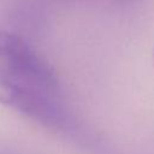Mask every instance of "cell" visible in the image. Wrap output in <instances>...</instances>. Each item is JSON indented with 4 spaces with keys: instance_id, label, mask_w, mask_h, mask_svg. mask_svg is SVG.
I'll return each instance as SVG.
<instances>
[{
    "instance_id": "1",
    "label": "cell",
    "mask_w": 154,
    "mask_h": 154,
    "mask_svg": "<svg viewBox=\"0 0 154 154\" xmlns=\"http://www.w3.org/2000/svg\"><path fill=\"white\" fill-rule=\"evenodd\" d=\"M0 81L53 97L59 89L52 66L22 37L1 29Z\"/></svg>"
},
{
    "instance_id": "2",
    "label": "cell",
    "mask_w": 154,
    "mask_h": 154,
    "mask_svg": "<svg viewBox=\"0 0 154 154\" xmlns=\"http://www.w3.org/2000/svg\"><path fill=\"white\" fill-rule=\"evenodd\" d=\"M0 103L12 107L47 126L59 128L64 124L63 111L53 96L12 85L4 81H0Z\"/></svg>"
},
{
    "instance_id": "3",
    "label": "cell",
    "mask_w": 154,
    "mask_h": 154,
    "mask_svg": "<svg viewBox=\"0 0 154 154\" xmlns=\"http://www.w3.org/2000/svg\"><path fill=\"white\" fill-rule=\"evenodd\" d=\"M153 60H154V51H153Z\"/></svg>"
}]
</instances>
